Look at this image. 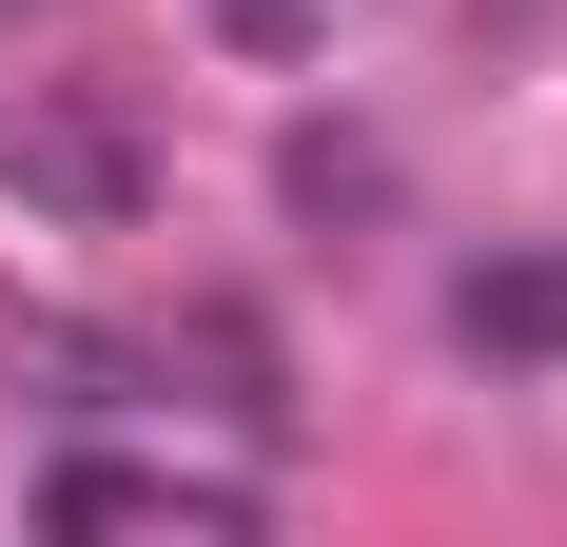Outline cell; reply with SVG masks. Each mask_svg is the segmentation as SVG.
Returning a JSON list of instances; mask_svg holds the SVG:
<instances>
[{
    "label": "cell",
    "mask_w": 567,
    "mask_h": 547,
    "mask_svg": "<svg viewBox=\"0 0 567 547\" xmlns=\"http://www.w3.org/2000/svg\"><path fill=\"white\" fill-rule=\"evenodd\" d=\"M451 352L470 372H567V255H509L451 293Z\"/></svg>",
    "instance_id": "7a4b0ae2"
},
{
    "label": "cell",
    "mask_w": 567,
    "mask_h": 547,
    "mask_svg": "<svg viewBox=\"0 0 567 547\" xmlns=\"http://www.w3.org/2000/svg\"><path fill=\"white\" fill-rule=\"evenodd\" d=\"M255 469H196V450H59L40 469V528H79V547H117V528H176V547H235L255 528Z\"/></svg>",
    "instance_id": "6da1fadb"
},
{
    "label": "cell",
    "mask_w": 567,
    "mask_h": 547,
    "mask_svg": "<svg viewBox=\"0 0 567 547\" xmlns=\"http://www.w3.org/2000/svg\"><path fill=\"white\" fill-rule=\"evenodd\" d=\"M0 157H20V196H59V216H117V196H137V157H117L99 117H20Z\"/></svg>",
    "instance_id": "3957f363"
},
{
    "label": "cell",
    "mask_w": 567,
    "mask_h": 547,
    "mask_svg": "<svg viewBox=\"0 0 567 547\" xmlns=\"http://www.w3.org/2000/svg\"><path fill=\"white\" fill-rule=\"evenodd\" d=\"M216 40H255V59H293V40H313V0H216Z\"/></svg>",
    "instance_id": "277c9868"
}]
</instances>
